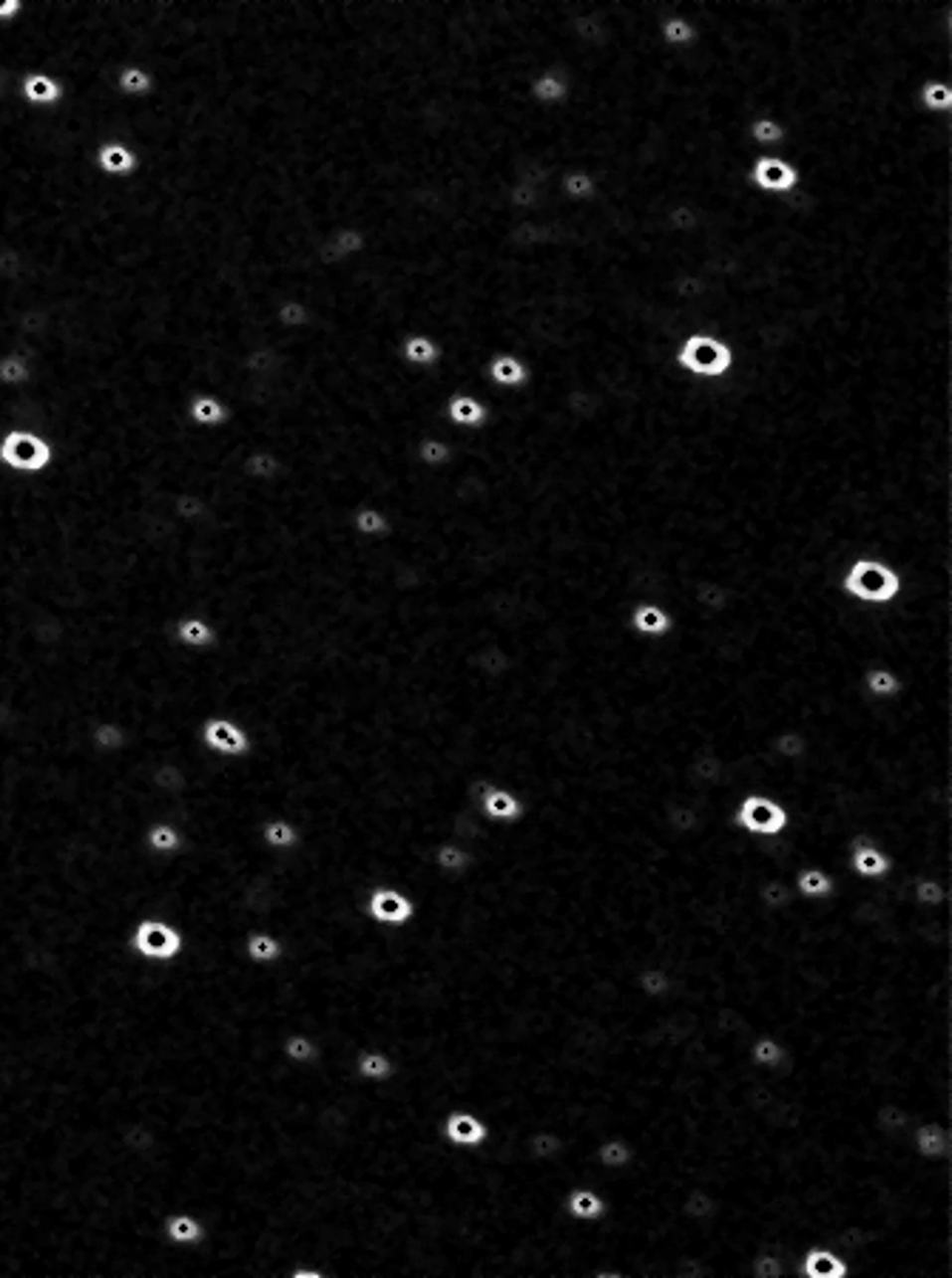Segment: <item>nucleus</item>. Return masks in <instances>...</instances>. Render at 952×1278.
Returning a JSON list of instances; mask_svg holds the SVG:
<instances>
[{"label":"nucleus","mask_w":952,"mask_h":1278,"mask_svg":"<svg viewBox=\"0 0 952 1278\" xmlns=\"http://www.w3.org/2000/svg\"><path fill=\"white\" fill-rule=\"evenodd\" d=\"M174 639L185 648H211L217 642V631L202 617H179L174 623Z\"/></svg>","instance_id":"46"},{"label":"nucleus","mask_w":952,"mask_h":1278,"mask_svg":"<svg viewBox=\"0 0 952 1278\" xmlns=\"http://www.w3.org/2000/svg\"><path fill=\"white\" fill-rule=\"evenodd\" d=\"M18 94L29 108H58L66 99V86L63 80L49 75V72H20L18 78Z\"/></svg>","instance_id":"15"},{"label":"nucleus","mask_w":952,"mask_h":1278,"mask_svg":"<svg viewBox=\"0 0 952 1278\" xmlns=\"http://www.w3.org/2000/svg\"><path fill=\"white\" fill-rule=\"evenodd\" d=\"M915 102L924 114L947 117V114H952V83L950 80H924L915 91Z\"/></svg>","instance_id":"39"},{"label":"nucleus","mask_w":952,"mask_h":1278,"mask_svg":"<svg viewBox=\"0 0 952 1278\" xmlns=\"http://www.w3.org/2000/svg\"><path fill=\"white\" fill-rule=\"evenodd\" d=\"M756 901H759V906H765L768 912H785V909H791L799 898H796L794 886L788 884V881H782V878H768V881H762V884L756 886Z\"/></svg>","instance_id":"55"},{"label":"nucleus","mask_w":952,"mask_h":1278,"mask_svg":"<svg viewBox=\"0 0 952 1278\" xmlns=\"http://www.w3.org/2000/svg\"><path fill=\"white\" fill-rule=\"evenodd\" d=\"M162 1239L177 1250H194L205 1241V1221L191 1210H171L162 1219Z\"/></svg>","instance_id":"21"},{"label":"nucleus","mask_w":952,"mask_h":1278,"mask_svg":"<svg viewBox=\"0 0 952 1278\" xmlns=\"http://www.w3.org/2000/svg\"><path fill=\"white\" fill-rule=\"evenodd\" d=\"M748 1062L756 1068H768V1071H779L785 1065H791V1051L785 1048V1042L774 1037V1034H756L748 1042Z\"/></svg>","instance_id":"32"},{"label":"nucleus","mask_w":952,"mask_h":1278,"mask_svg":"<svg viewBox=\"0 0 952 1278\" xmlns=\"http://www.w3.org/2000/svg\"><path fill=\"white\" fill-rule=\"evenodd\" d=\"M148 846L154 852L168 855V852H177L179 846H182V835H179V829L174 824L157 822V824L148 829Z\"/></svg>","instance_id":"61"},{"label":"nucleus","mask_w":952,"mask_h":1278,"mask_svg":"<svg viewBox=\"0 0 952 1278\" xmlns=\"http://www.w3.org/2000/svg\"><path fill=\"white\" fill-rule=\"evenodd\" d=\"M848 869L861 881H881L890 875L893 858L875 844L870 835L858 832L848 841Z\"/></svg>","instance_id":"11"},{"label":"nucleus","mask_w":952,"mask_h":1278,"mask_svg":"<svg viewBox=\"0 0 952 1278\" xmlns=\"http://www.w3.org/2000/svg\"><path fill=\"white\" fill-rule=\"evenodd\" d=\"M557 191L566 202L583 205V202H592L597 197V179L580 165H566L557 174Z\"/></svg>","instance_id":"30"},{"label":"nucleus","mask_w":952,"mask_h":1278,"mask_svg":"<svg viewBox=\"0 0 952 1278\" xmlns=\"http://www.w3.org/2000/svg\"><path fill=\"white\" fill-rule=\"evenodd\" d=\"M540 205H543V188L540 185H532L520 177L509 182V188H506V208L509 211H515L520 217H535V214H540Z\"/></svg>","instance_id":"45"},{"label":"nucleus","mask_w":952,"mask_h":1278,"mask_svg":"<svg viewBox=\"0 0 952 1278\" xmlns=\"http://www.w3.org/2000/svg\"><path fill=\"white\" fill-rule=\"evenodd\" d=\"M202 742H205V748L214 750L219 756H245L248 750L254 748L251 733H245L228 716H211V719H205V725H202Z\"/></svg>","instance_id":"13"},{"label":"nucleus","mask_w":952,"mask_h":1278,"mask_svg":"<svg viewBox=\"0 0 952 1278\" xmlns=\"http://www.w3.org/2000/svg\"><path fill=\"white\" fill-rule=\"evenodd\" d=\"M526 94L540 108H560L569 99V94H572V86H569V80H566V75L560 69H543V72H537L535 78L529 80Z\"/></svg>","instance_id":"22"},{"label":"nucleus","mask_w":952,"mask_h":1278,"mask_svg":"<svg viewBox=\"0 0 952 1278\" xmlns=\"http://www.w3.org/2000/svg\"><path fill=\"white\" fill-rule=\"evenodd\" d=\"M696 40H699V26L688 15H682V9L660 20V43L663 46H668V49H691Z\"/></svg>","instance_id":"36"},{"label":"nucleus","mask_w":952,"mask_h":1278,"mask_svg":"<svg viewBox=\"0 0 952 1278\" xmlns=\"http://www.w3.org/2000/svg\"><path fill=\"white\" fill-rule=\"evenodd\" d=\"M131 949L148 964H174L185 952L182 929L165 918H142L131 935Z\"/></svg>","instance_id":"7"},{"label":"nucleus","mask_w":952,"mask_h":1278,"mask_svg":"<svg viewBox=\"0 0 952 1278\" xmlns=\"http://www.w3.org/2000/svg\"><path fill=\"white\" fill-rule=\"evenodd\" d=\"M245 958L254 966H274L285 958V941L274 932H251L245 938Z\"/></svg>","instance_id":"43"},{"label":"nucleus","mask_w":952,"mask_h":1278,"mask_svg":"<svg viewBox=\"0 0 952 1278\" xmlns=\"http://www.w3.org/2000/svg\"><path fill=\"white\" fill-rule=\"evenodd\" d=\"M794 1278H851V1264L828 1244H811L796 1261Z\"/></svg>","instance_id":"14"},{"label":"nucleus","mask_w":952,"mask_h":1278,"mask_svg":"<svg viewBox=\"0 0 952 1278\" xmlns=\"http://www.w3.org/2000/svg\"><path fill=\"white\" fill-rule=\"evenodd\" d=\"M438 1134L456 1151H477L489 1140V1122L470 1108H450L441 1117Z\"/></svg>","instance_id":"10"},{"label":"nucleus","mask_w":952,"mask_h":1278,"mask_svg":"<svg viewBox=\"0 0 952 1278\" xmlns=\"http://www.w3.org/2000/svg\"><path fill=\"white\" fill-rule=\"evenodd\" d=\"M791 822H794L791 807L768 793L748 790L731 807V824L739 832L756 835V838H776L791 826Z\"/></svg>","instance_id":"5"},{"label":"nucleus","mask_w":952,"mask_h":1278,"mask_svg":"<svg viewBox=\"0 0 952 1278\" xmlns=\"http://www.w3.org/2000/svg\"><path fill=\"white\" fill-rule=\"evenodd\" d=\"M768 748H771V753H774L779 762H802L808 756V750H811V742L799 730L782 728L771 736Z\"/></svg>","instance_id":"54"},{"label":"nucleus","mask_w":952,"mask_h":1278,"mask_svg":"<svg viewBox=\"0 0 952 1278\" xmlns=\"http://www.w3.org/2000/svg\"><path fill=\"white\" fill-rule=\"evenodd\" d=\"M716 1210H719V1204H716L714 1193L705 1190V1187H688L682 1193V1199H679V1216L688 1221V1224L705 1227V1230H708V1221L716 1216Z\"/></svg>","instance_id":"33"},{"label":"nucleus","mask_w":952,"mask_h":1278,"mask_svg":"<svg viewBox=\"0 0 952 1278\" xmlns=\"http://www.w3.org/2000/svg\"><path fill=\"white\" fill-rule=\"evenodd\" d=\"M563 410L577 418V421H589L592 415L600 410V395L589 387V384H580L575 381L566 393H563Z\"/></svg>","instance_id":"56"},{"label":"nucleus","mask_w":952,"mask_h":1278,"mask_svg":"<svg viewBox=\"0 0 952 1278\" xmlns=\"http://www.w3.org/2000/svg\"><path fill=\"white\" fill-rule=\"evenodd\" d=\"M350 529L356 531L358 537H364V540H384L393 531V523H390V517L378 509V506H358L350 514Z\"/></svg>","instance_id":"49"},{"label":"nucleus","mask_w":952,"mask_h":1278,"mask_svg":"<svg viewBox=\"0 0 952 1278\" xmlns=\"http://www.w3.org/2000/svg\"><path fill=\"white\" fill-rule=\"evenodd\" d=\"M629 629L635 631L637 637H646V639H663V637L674 634L676 620L668 614L666 606H660L655 600H643L629 614Z\"/></svg>","instance_id":"20"},{"label":"nucleus","mask_w":952,"mask_h":1278,"mask_svg":"<svg viewBox=\"0 0 952 1278\" xmlns=\"http://www.w3.org/2000/svg\"><path fill=\"white\" fill-rule=\"evenodd\" d=\"M444 418L453 430H480L489 421V410L473 393H456L444 404Z\"/></svg>","instance_id":"24"},{"label":"nucleus","mask_w":952,"mask_h":1278,"mask_svg":"<svg viewBox=\"0 0 952 1278\" xmlns=\"http://www.w3.org/2000/svg\"><path fill=\"white\" fill-rule=\"evenodd\" d=\"M904 586L901 571L881 557H856L839 577V591L861 606H890L901 597Z\"/></svg>","instance_id":"3"},{"label":"nucleus","mask_w":952,"mask_h":1278,"mask_svg":"<svg viewBox=\"0 0 952 1278\" xmlns=\"http://www.w3.org/2000/svg\"><path fill=\"white\" fill-rule=\"evenodd\" d=\"M635 989L646 1001H663L674 992V978L666 966H640L635 972Z\"/></svg>","instance_id":"37"},{"label":"nucleus","mask_w":952,"mask_h":1278,"mask_svg":"<svg viewBox=\"0 0 952 1278\" xmlns=\"http://www.w3.org/2000/svg\"><path fill=\"white\" fill-rule=\"evenodd\" d=\"M279 1048H282V1057L290 1062V1065H298V1068H310L321 1057L318 1040L313 1034H307V1031H290V1034H285Z\"/></svg>","instance_id":"40"},{"label":"nucleus","mask_w":952,"mask_h":1278,"mask_svg":"<svg viewBox=\"0 0 952 1278\" xmlns=\"http://www.w3.org/2000/svg\"><path fill=\"white\" fill-rule=\"evenodd\" d=\"M748 1276L751 1278H788L785 1270V1259L774 1253V1250H756L748 1264Z\"/></svg>","instance_id":"60"},{"label":"nucleus","mask_w":952,"mask_h":1278,"mask_svg":"<svg viewBox=\"0 0 952 1278\" xmlns=\"http://www.w3.org/2000/svg\"><path fill=\"white\" fill-rule=\"evenodd\" d=\"M413 455H416V460L424 466V469H444V466H450V463H453L456 450H453V444H450L447 438L424 435V438H418Z\"/></svg>","instance_id":"48"},{"label":"nucleus","mask_w":952,"mask_h":1278,"mask_svg":"<svg viewBox=\"0 0 952 1278\" xmlns=\"http://www.w3.org/2000/svg\"><path fill=\"white\" fill-rule=\"evenodd\" d=\"M95 168H97L99 177L122 182V179H131L137 174L139 157L131 145L117 142V139H108V142H102L97 151H95Z\"/></svg>","instance_id":"17"},{"label":"nucleus","mask_w":952,"mask_h":1278,"mask_svg":"<svg viewBox=\"0 0 952 1278\" xmlns=\"http://www.w3.org/2000/svg\"><path fill=\"white\" fill-rule=\"evenodd\" d=\"M26 12V0H0V26L18 23Z\"/></svg>","instance_id":"62"},{"label":"nucleus","mask_w":952,"mask_h":1278,"mask_svg":"<svg viewBox=\"0 0 952 1278\" xmlns=\"http://www.w3.org/2000/svg\"><path fill=\"white\" fill-rule=\"evenodd\" d=\"M364 251H367V234L356 225H344V228H336L333 234H327L318 242L316 259L324 268H338L344 262L358 259Z\"/></svg>","instance_id":"12"},{"label":"nucleus","mask_w":952,"mask_h":1278,"mask_svg":"<svg viewBox=\"0 0 952 1278\" xmlns=\"http://www.w3.org/2000/svg\"><path fill=\"white\" fill-rule=\"evenodd\" d=\"M748 185L762 197H788L799 188V168L785 151L782 154L762 151L751 159Z\"/></svg>","instance_id":"8"},{"label":"nucleus","mask_w":952,"mask_h":1278,"mask_svg":"<svg viewBox=\"0 0 952 1278\" xmlns=\"http://www.w3.org/2000/svg\"><path fill=\"white\" fill-rule=\"evenodd\" d=\"M477 810L486 822H497V824H512L517 819H523V802L512 787L492 785L486 790V796L477 802Z\"/></svg>","instance_id":"23"},{"label":"nucleus","mask_w":952,"mask_h":1278,"mask_svg":"<svg viewBox=\"0 0 952 1278\" xmlns=\"http://www.w3.org/2000/svg\"><path fill=\"white\" fill-rule=\"evenodd\" d=\"M674 367L696 381H722L734 370V350L722 335L711 330H694L679 338L674 350Z\"/></svg>","instance_id":"4"},{"label":"nucleus","mask_w":952,"mask_h":1278,"mask_svg":"<svg viewBox=\"0 0 952 1278\" xmlns=\"http://www.w3.org/2000/svg\"><path fill=\"white\" fill-rule=\"evenodd\" d=\"M470 668L476 670L477 676L495 682V679L506 676L512 670V656H509V650L503 648V645H497V642H483V645H477L470 653Z\"/></svg>","instance_id":"29"},{"label":"nucleus","mask_w":952,"mask_h":1278,"mask_svg":"<svg viewBox=\"0 0 952 1278\" xmlns=\"http://www.w3.org/2000/svg\"><path fill=\"white\" fill-rule=\"evenodd\" d=\"M353 1074L367 1085H384L396 1077V1062L381 1048H361L353 1057Z\"/></svg>","instance_id":"26"},{"label":"nucleus","mask_w":952,"mask_h":1278,"mask_svg":"<svg viewBox=\"0 0 952 1278\" xmlns=\"http://www.w3.org/2000/svg\"><path fill=\"white\" fill-rule=\"evenodd\" d=\"M748 139L754 142L759 151H771V154H779L782 148H785V142H788V128L774 117H765V114H759L748 122Z\"/></svg>","instance_id":"42"},{"label":"nucleus","mask_w":952,"mask_h":1278,"mask_svg":"<svg viewBox=\"0 0 952 1278\" xmlns=\"http://www.w3.org/2000/svg\"><path fill=\"white\" fill-rule=\"evenodd\" d=\"M32 378H35V367H32L29 355L20 353V350H9V353L0 355V387L18 390V387H26Z\"/></svg>","instance_id":"51"},{"label":"nucleus","mask_w":952,"mask_h":1278,"mask_svg":"<svg viewBox=\"0 0 952 1278\" xmlns=\"http://www.w3.org/2000/svg\"><path fill=\"white\" fill-rule=\"evenodd\" d=\"M361 906H364L367 921L384 926V929H401L416 918V901L398 886H370Z\"/></svg>","instance_id":"9"},{"label":"nucleus","mask_w":952,"mask_h":1278,"mask_svg":"<svg viewBox=\"0 0 952 1278\" xmlns=\"http://www.w3.org/2000/svg\"><path fill=\"white\" fill-rule=\"evenodd\" d=\"M861 690L875 699V702H884V699H895V696H901L904 693V682H901V676L895 673L893 668H884V665H873V668H867L861 673Z\"/></svg>","instance_id":"38"},{"label":"nucleus","mask_w":952,"mask_h":1278,"mask_svg":"<svg viewBox=\"0 0 952 1278\" xmlns=\"http://www.w3.org/2000/svg\"><path fill=\"white\" fill-rule=\"evenodd\" d=\"M55 463V444L32 430H6L0 435V466L9 472L38 477Z\"/></svg>","instance_id":"6"},{"label":"nucleus","mask_w":952,"mask_h":1278,"mask_svg":"<svg viewBox=\"0 0 952 1278\" xmlns=\"http://www.w3.org/2000/svg\"><path fill=\"white\" fill-rule=\"evenodd\" d=\"M915 1122L918 1120H915L913 1111H910L904 1102L887 1100V1102H878V1105L873 1108L875 1131H881V1134H887V1137H907Z\"/></svg>","instance_id":"31"},{"label":"nucleus","mask_w":952,"mask_h":1278,"mask_svg":"<svg viewBox=\"0 0 952 1278\" xmlns=\"http://www.w3.org/2000/svg\"><path fill=\"white\" fill-rule=\"evenodd\" d=\"M691 600H694V606L699 609L702 617H708V620H714L719 614H725L728 606H731V600H734V594L731 589L725 586V583H719V580H699L691 591Z\"/></svg>","instance_id":"35"},{"label":"nucleus","mask_w":952,"mask_h":1278,"mask_svg":"<svg viewBox=\"0 0 952 1278\" xmlns=\"http://www.w3.org/2000/svg\"><path fill=\"white\" fill-rule=\"evenodd\" d=\"M910 1145H913L915 1157H921V1160H950L952 1128L938 1120L915 1122L910 1128Z\"/></svg>","instance_id":"16"},{"label":"nucleus","mask_w":952,"mask_h":1278,"mask_svg":"<svg viewBox=\"0 0 952 1278\" xmlns=\"http://www.w3.org/2000/svg\"><path fill=\"white\" fill-rule=\"evenodd\" d=\"M666 826L671 829V832H679V835H688V832H696L699 826L705 824V813L699 810L696 805H671L666 810Z\"/></svg>","instance_id":"58"},{"label":"nucleus","mask_w":952,"mask_h":1278,"mask_svg":"<svg viewBox=\"0 0 952 1278\" xmlns=\"http://www.w3.org/2000/svg\"><path fill=\"white\" fill-rule=\"evenodd\" d=\"M635 1160V1145L626 1137H606L595 1145V1162L606 1171H623Z\"/></svg>","instance_id":"50"},{"label":"nucleus","mask_w":952,"mask_h":1278,"mask_svg":"<svg viewBox=\"0 0 952 1278\" xmlns=\"http://www.w3.org/2000/svg\"><path fill=\"white\" fill-rule=\"evenodd\" d=\"M910 898H913L915 906L938 909V906L952 904V889L941 884L933 875H915L913 881H910Z\"/></svg>","instance_id":"53"},{"label":"nucleus","mask_w":952,"mask_h":1278,"mask_svg":"<svg viewBox=\"0 0 952 1278\" xmlns=\"http://www.w3.org/2000/svg\"><path fill=\"white\" fill-rule=\"evenodd\" d=\"M29 274V259L15 245H0V281L18 284Z\"/></svg>","instance_id":"59"},{"label":"nucleus","mask_w":952,"mask_h":1278,"mask_svg":"<svg viewBox=\"0 0 952 1278\" xmlns=\"http://www.w3.org/2000/svg\"><path fill=\"white\" fill-rule=\"evenodd\" d=\"M563 1210L577 1224H592V1221H603L609 1216V1201L597 1187L575 1185L563 1196Z\"/></svg>","instance_id":"19"},{"label":"nucleus","mask_w":952,"mask_h":1278,"mask_svg":"<svg viewBox=\"0 0 952 1278\" xmlns=\"http://www.w3.org/2000/svg\"><path fill=\"white\" fill-rule=\"evenodd\" d=\"M154 86H157L154 75H151L145 66H137V63H125V66H119L117 78H114V89H117L119 97H125V99L151 97Z\"/></svg>","instance_id":"34"},{"label":"nucleus","mask_w":952,"mask_h":1278,"mask_svg":"<svg viewBox=\"0 0 952 1278\" xmlns=\"http://www.w3.org/2000/svg\"><path fill=\"white\" fill-rule=\"evenodd\" d=\"M433 866L444 875H464L473 866V852L456 841H438L433 846Z\"/></svg>","instance_id":"52"},{"label":"nucleus","mask_w":952,"mask_h":1278,"mask_svg":"<svg viewBox=\"0 0 952 1278\" xmlns=\"http://www.w3.org/2000/svg\"><path fill=\"white\" fill-rule=\"evenodd\" d=\"M259 838H262V844H268L274 852H290V849H296V846L301 844V832H298V826L293 824L290 819H285V816L262 822V826H259Z\"/></svg>","instance_id":"41"},{"label":"nucleus","mask_w":952,"mask_h":1278,"mask_svg":"<svg viewBox=\"0 0 952 1278\" xmlns=\"http://www.w3.org/2000/svg\"><path fill=\"white\" fill-rule=\"evenodd\" d=\"M185 415H188V421L197 430H222L228 424V418H231V410H228V404L219 395L197 393L188 401Z\"/></svg>","instance_id":"25"},{"label":"nucleus","mask_w":952,"mask_h":1278,"mask_svg":"<svg viewBox=\"0 0 952 1278\" xmlns=\"http://www.w3.org/2000/svg\"><path fill=\"white\" fill-rule=\"evenodd\" d=\"M356 228H361V231H370V228H376V231H384L387 237L396 239L398 245H401V251H404V256H407V265H410V278H413V262H410V251H407V242H404V237H401V231H398L396 222H393V219L387 217L384 211H378V208H370V211H364V214H361V219H358ZM318 242H321V239H318ZM318 242H313V245H307L304 251L316 248ZM304 251H301V254H304ZM298 259H301V256H298ZM296 265H298V262H296ZM293 271H296V268H293ZM290 281H293V275H290ZM413 295H416V284H413ZM287 298H290V293H287ZM453 310H473V313L480 315V321H483V324L489 327V333L495 335V341L500 344V335H497L495 318H492V307H489V295H486V290H483L480 274H473V271H458V274L453 275V278H450V284L444 287V293H441V298H438V304L433 307V313H430V318H427V327H424V333L433 335V330H436L438 321H444V318L453 313ZM416 324H418V321H416ZM271 330H279V327H277V324H271ZM271 330H268V335H271ZM268 335H265V341H262V344H268ZM500 353H503V344H500ZM279 364H282V358H279ZM483 370H486V367H483ZM480 375H483V373H480ZM279 430H282V384H279V367H277V373H274V404H271V453L298 457V455L293 453V450H285V447H282ZM438 433H441V430H438ZM298 460H301V457H298ZM301 463H304V460H301ZM304 466H307V463H304ZM307 469H310V466H307ZM310 472H313V469H310ZM313 474H316V472H313ZM318 483H321V480H318ZM330 497H333V494H330Z\"/></svg>","instance_id":"1"},{"label":"nucleus","mask_w":952,"mask_h":1278,"mask_svg":"<svg viewBox=\"0 0 952 1278\" xmlns=\"http://www.w3.org/2000/svg\"><path fill=\"white\" fill-rule=\"evenodd\" d=\"M364 234H367V245H370V239H378V242H384V245H387V248H390V251H393V254L398 256V262H401V268H404V275H407V284H410V293H413L410 265H407V256H404V251H401V245H398V242L393 237H387L384 231H376V228H370V231H364ZM316 248H318V245H316ZM316 248L304 251V254H301V259H298L296 271H293V281H290V298H293V287H296V278H298V274H301V268H304V265H307L310 259H316ZM413 310H416V295H413ZM416 327H418V324H416ZM447 330H470V333H476L477 338H480V341H483V344L489 347V358H492L495 353H500V344L495 341V335L486 330V324L480 321V315L473 313V310H453V313L447 315L444 321H438L436 330H433V338L438 341V335H444ZM282 333H290V330H271V335H268V344H271V347H274L277 353H279L277 341H279V335H282ZM279 358H282V353H279ZM489 358H486V361H489ZM483 367H486V364H483ZM483 367L477 370V375L483 373ZM477 375H476V378H477ZM476 378H473V381H476ZM279 384H282V430H279L282 447H285V450H293V453H296L298 457H301V460H304V463L310 466V460H307L304 455L298 453L296 447H293V441H290V395H287V378H285V358H282V364H279ZM470 387H473V384H470ZM467 393H470V390H467ZM310 469H313V466H310ZM313 472H316V469H313ZM316 477H318V474H316ZM318 480H321V477H318ZM321 486H324V483H321ZM324 489H327V486H324ZM344 509H347V506H344Z\"/></svg>","instance_id":"2"},{"label":"nucleus","mask_w":952,"mask_h":1278,"mask_svg":"<svg viewBox=\"0 0 952 1278\" xmlns=\"http://www.w3.org/2000/svg\"><path fill=\"white\" fill-rule=\"evenodd\" d=\"M483 378H486V384H492L497 390H520L529 384L532 370L520 355L503 350V353H495L486 361Z\"/></svg>","instance_id":"18"},{"label":"nucleus","mask_w":952,"mask_h":1278,"mask_svg":"<svg viewBox=\"0 0 952 1278\" xmlns=\"http://www.w3.org/2000/svg\"><path fill=\"white\" fill-rule=\"evenodd\" d=\"M523 1151H526V1160L529 1162H557L563 1157V1151H566V1142L552 1128H537V1131H532L526 1137Z\"/></svg>","instance_id":"44"},{"label":"nucleus","mask_w":952,"mask_h":1278,"mask_svg":"<svg viewBox=\"0 0 952 1278\" xmlns=\"http://www.w3.org/2000/svg\"><path fill=\"white\" fill-rule=\"evenodd\" d=\"M398 353H401V361H404V364H410V367H416V370H427V367H436V364H441V358H444V347H441L430 333H421V330H418V333H410L404 341H401Z\"/></svg>","instance_id":"27"},{"label":"nucleus","mask_w":952,"mask_h":1278,"mask_svg":"<svg viewBox=\"0 0 952 1278\" xmlns=\"http://www.w3.org/2000/svg\"><path fill=\"white\" fill-rule=\"evenodd\" d=\"M666 228L671 231V234H679V237H694L699 234V228H702V211H699V205L696 202H685V199H679V202H671L668 208H666Z\"/></svg>","instance_id":"47"},{"label":"nucleus","mask_w":952,"mask_h":1278,"mask_svg":"<svg viewBox=\"0 0 952 1278\" xmlns=\"http://www.w3.org/2000/svg\"><path fill=\"white\" fill-rule=\"evenodd\" d=\"M794 892L799 901H828L836 895L834 875L822 866H799L794 875Z\"/></svg>","instance_id":"28"},{"label":"nucleus","mask_w":952,"mask_h":1278,"mask_svg":"<svg viewBox=\"0 0 952 1278\" xmlns=\"http://www.w3.org/2000/svg\"><path fill=\"white\" fill-rule=\"evenodd\" d=\"M274 324H277L279 330H304L310 324V310H307L304 301L285 295V298H279V304L274 307Z\"/></svg>","instance_id":"57"}]
</instances>
